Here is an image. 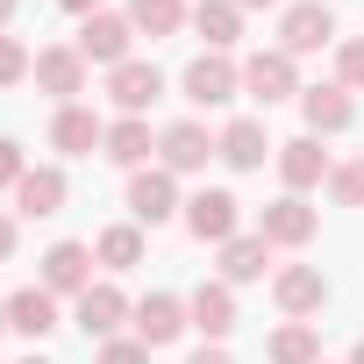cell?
<instances>
[{
  "instance_id": "obj_1",
  "label": "cell",
  "mask_w": 364,
  "mask_h": 364,
  "mask_svg": "<svg viewBox=\"0 0 364 364\" xmlns=\"http://www.w3.org/2000/svg\"><path fill=\"white\" fill-rule=\"evenodd\" d=\"M236 93H243V72H236L222 50H208V58L186 65V100H193V107H229Z\"/></svg>"
},
{
  "instance_id": "obj_2",
  "label": "cell",
  "mask_w": 364,
  "mask_h": 364,
  "mask_svg": "<svg viewBox=\"0 0 364 364\" xmlns=\"http://www.w3.org/2000/svg\"><path fill=\"white\" fill-rule=\"evenodd\" d=\"M129 36H136L129 15H86V29H79V58L114 72V65H129Z\"/></svg>"
},
{
  "instance_id": "obj_3",
  "label": "cell",
  "mask_w": 364,
  "mask_h": 364,
  "mask_svg": "<svg viewBox=\"0 0 364 364\" xmlns=\"http://www.w3.org/2000/svg\"><path fill=\"white\" fill-rule=\"evenodd\" d=\"M279 36H286V58H307V50H321V43H336V15L321 8V0H300V8H286V22H279Z\"/></svg>"
},
{
  "instance_id": "obj_4",
  "label": "cell",
  "mask_w": 364,
  "mask_h": 364,
  "mask_svg": "<svg viewBox=\"0 0 364 364\" xmlns=\"http://www.w3.org/2000/svg\"><path fill=\"white\" fill-rule=\"evenodd\" d=\"M36 86L58 93V100L72 107V93H86V58H79V43H50V50H36Z\"/></svg>"
},
{
  "instance_id": "obj_5",
  "label": "cell",
  "mask_w": 364,
  "mask_h": 364,
  "mask_svg": "<svg viewBox=\"0 0 364 364\" xmlns=\"http://www.w3.org/2000/svg\"><path fill=\"white\" fill-rule=\"evenodd\" d=\"M243 93H250V100H264V107H272V100H293V93H300L293 58H286V50H257V58L243 65Z\"/></svg>"
},
{
  "instance_id": "obj_6",
  "label": "cell",
  "mask_w": 364,
  "mask_h": 364,
  "mask_svg": "<svg viewBox=\"0 0 364 364\" xmlns=\"http://www.w3.org/2000/svg\"><path fill=\"white\" fill-rule=\"evenodd\" d=\"M186 229H193L200 243H229V236H236V193H222V186L193 193V200H186Z\"/></svg>"
},
{
  "instance_id": "obj_7",
  "label": "cell",
  "mask_w": 364,
  "mask_h": 364,
  "mask_svg": "<svg viewBox=\"0 0 364 364\" xmlns=\"http://www.w3.org/2000/svg\"><path fill=\"white\" fill-rule=\"evenodd\" d=\"M43 286L50 293H86L93 286V250L86 243H50L43 250Z\"/></svg>"
},
{
  "instance_id": "obj_8",
  "label": "cell",
  "mask_w": 364,
  "mask_h": 364,
  "mask_svg": "<svg viewBox=\"0 0 364 364\" xmlns=\"http://www.w3.org/2000/svg\"><path fill=\"white\" fill-rule=\"evenodd\" d=\"M186 314H193V328H200L208 343H222V336L236 328V293H229V279H208V286L186 300Z\"/></svg>"
},
{
  "instance_id": "obj_9",
  "label": "cell",
  "mask_w": 364,
  "mask_h": 364,
  "mask_svg": "<svg viewBox=\"0 0 364 364\" xmlns=\"http://www.w3.org/2000/svg\"><path fill=\"white\" fill-rule=\"evenodd\" d=\"M107 93H114V107H122V114H143V107L164 93V79H157V65H136V58H129V65H114V72H107Z\"/></svg>"
},
{
  "instance_id": "obj_10",
  "label": "cell",
  "mask_w": 364,
  "mask_h": 364,
  "mask_svg": "<svg viewBox=\"0 0 364 364\" xmlns=\"http://www.w3.org/2000/svg\"><path fill=\"white\" fill-rule=\"evenodd\" d=\"M272 300H279L286 314H314V307L328 300V279H321L314 264H286V272L272 279Z\"/></svg>"
},
{
  "instance_id": "obj_11",
  "label": "cell",
  "mask_w": 364,
  "mask_h": 364,
  "mask_svg": "<svg viewBox=\"0 0 364 364\" xmlns=\"http://www.w3.org/2000/svg\"><path fill=\"white\" fill-rule=\"evenodd\" d=\"M8 328H22L29 343H43V336L58 328V293H50V286H22V293L8 300Z\"/></svg>"
},
{
  "instance_id": "obj_12",
  "label": "cell",
  "mask_w": 364,
  "mask_h": 364,
  "mask_svg": "<svg viewBox=\"0 0 364 364\" xmlns=\"http://www.w3.org/2000/svg\"><path fill=\"white\" fill-rule=\"evenodd\" d=\"M157 150H164V171H200V164L215 157V136H208L200 122H171Z\"/></svg>"
},
{
  "instance_id": "obj_13",
  "label": "cell",
  "mask_w": 364,
  "mask_h": 364,
  "mask_svg": "<svg viewBox=\"0 0 364 364\" xmlns=\"http://www.w3.org/2000/svg\"><path fill=\"white\" fill-rule=\"evenodd\" d=\"M15 208H22L29 222L58 215V208H65V171H58V164H36V171H22V186H15Z\"/></svg>"
},
{
  "instance_id": "obj_14",
  "label": "cell",
  "mask_w": 364,
  "mask_h": 364,
  "mask_svg": "<svg viewBox=\"0 0 364 364\" xmlns=\"http://www.w3.org/2000/svg\"><path fill=\"white\" fill-rule=\"evenodd\" d=\"M129 208H136V222H171L178 215V193H171V171H136L129 178Z\"/></svg>"
},
{
  "instance_id": "obj_15",
  "label": "cell",
  "mask_w": 364,
  "mask_h": 364,
  "mask_svg": "<svg viewBox=\"0 0 364 364\" xmlns=\"http://www.w3.org/2000/svg\"><path fill=\"white\" fill-rule=\"evenodd\" d=\"M279 171H286L293 193H307V186H321V178H328V150H321L314 136H293V143H279Z\"/></svg>"
},
{
  "instance_id": "obj_16",
  "label": "cell",
  "mask_w": 364,
  "mask_h": 364,
  "mask_svg": "<svg viewBox=\"0 0 364 364\" xmlns=\"http://www.w3.org/2000/svg\"><path fill=\"white\" fill-rule=\"evenodd\" d=\"M178 328H186V307H178L171 293H150V300L136 307V343H143V350H157V343H171Z\"/></svg>"
},
{
  "instance_id": "obj_17",
  "label": "cell",
  "mask_w": 364,
  "mask_h": 364,
  "mask_svg": "<svg viewBox=\"0 0 364 364\" xmlns=\"http://www.w3.org/2000/svg\"><path fill=\"white\" fill-rule=\"evenodd\" d=\"M300 114H307L314 136L350 129V86H307V93H300Z\"/></svg>"
},
{
  "instance_id": "obj_18",
  "label": "cell",
  "mask_w": 364,
  "mask_h": 364,
  "mask_svg": "<svg viewBox=\"0 0 364 364\" xmlns=\"http://www.w3.org/2000/svg\"><path fill=\"white\" fill-rule=\"evenodd\" d=\"M50 143H58L65 157H86L93 143H107V129H100V114H93V107H58V122H50Z\"/></svg>"
},
{
  "instance_id": "obj_19",
  "label": "cell",
  "mask_w": 364,
  "mask_h": 364,
  "mask_svg": "<svg viewBox=\"0 0 364 364\" xmlns=\"http://www.w3.org/2000/svg\"><path fill=\"white\" fill-rule=\"evenodd\" d=\"M264 243H307L314 236V208L300 200V193H286V200H272L264 208V229H257Z\"/></svg>"
},
{
  "instance_id": "obj_20",
  "label": "cell",
  "mask_w": 364,
  "mask_h": 364,
  "mask_svg": "<svg viewBox=\"0 0 364 364\" xmlns=\"http://www.w3.org/2000/svg\"><path fill=\"white\" fill-rule=\"evenodd\" d=\"M215 150H222V157H229L236 171H257L272 143H264V122H250V114H243V122H229V129L215 136Z\"/></svg>"
},
{
  "instance_id": "obj_21",
  "label": "cell",
  "mask_w": 364,
  "mask_h": 364,
  "mask_svg": "<svg viewBox=\"0 0 364 364\" xmlns=\"http://www.w3.org/2000/svg\"><path fill=\"white\" fill-rule=\"evenodd\" d=\"M264 264H272V243H264V236H229V243H222V279H229V286L264 279Z\"/></svg>"
},
{
  "instance_id": "obj_22",
  "label": "cell",
  "mask_w": 364,
  "mask_h": 364,
  "mask_svg": "<svg viewBox=\"0 0 364 364\" xmlns=\"http://www.w3.org/2000/svg\"><path fill=\"white\" fill-rule=\"evenodd\" d=\"M122 314H129V300H122L114 286H86V293H79V328H86V336H114Z\"/></svg>"
},
{
  "instance_id": "obj_23",
  "label": "cell",
  "mask_w": 364,
  "mask_h": 364,
  "mask_svg": "<svg viewBox=\"0 0 364 364\" xmlns=\"http://www.w3.org/2000/svg\"><path fill=\"white\" fill-rule=\"evenodd\" d=\"M193 29L208 36V50H229V43L243 36V8H236V0H200V8H193Z\"/></svg>"
},
{
  "instance_id": "obj_24",
  "label": "cell",
  "mask_w": 364,
  "mask_h": 364,
  "mask_svg": "<svg viewBox=\"0 0 364 364\" xmlns=\"http://www.w3.org/2000/svg\"><path fill=\"white\" fill-rule=\"evenodd\" d=\"M129 22L143 36H178V22H186V0H129Z\"/></svg>"
},
{
  "instance_id": "obj_25",
  "label": "cell",
  "mask_w": 364,
  "mask_h": 364,
  "mask_svg": "<svg viewBox=\"0 0 364 364\" xmlns=\"http://www.w3.org/2000/svg\"><path fill=\"white\" fill-rule=\"evenodd\" d=\"M107 157H114V164H143V157H150V122H143V114H122V122L107 129Z\"/></svg>"
},
{
  "instance_id": "obj_26",
  "label": "cell",
  "mask_w": 364,
  "mask_h": 364,
  "mask_svg": "<svg viewBox=\"0 0 364 364\" xmlns=\"http://www.w3.org/2000/svg\"><path fill=\"white\" fill-rule=\"evenodd\" d=\"M272 364H314V328L307 321H286L272 336Z\"/></svg>"
},
{
  "instance_id": "obj_27",
  "label": "cell",
  "mask_w": 364,
  "mask_h": 364,
  "mask_svg": "<svg viewBox=\"0 0 364 364\" xmlns=\"http://www.w3.org/2000/svg\"><path fill=\"white\" fill-rule=\"evenodd\" d=\"M100 264H114V272L143 264V236H136V229H107V236H100Z\"/></svg>"
},
{
  "instance_id": "obj_28",
  "label": "cell",
  "mask_w": 364,
  "mask_h": 364,
  "mask_svg": "<svg viewBox=\"0 0 364 364\" xmlns=\"http://www.w3.org/2000/svg\"><path fill=\"white\" fill-rule=\"evenodd\" d=\"M336 200H343V208H364V157L336 171Z\"/></svg>"
},
{
  "instance_id": "obj_29",
  "label": "cell",
  "mask_w": 364,
  "mask_h": 364,
  "mask_svg": "<svg viewBox=\"0 0 364 364\" xmlns=\"http://www.w3.org/2000/svg\"><path fill=\"white\" fill-rule=\"evenodd\" d=\"M336 86H364V43H343L336 50Z\"/></svg>"
},
{
  "instance_id": "obj_30",
  "label": "cell",
  "mask_w": 364,
  "mask_h": 364,
  "mask_svg": "<svg viewBox=\"0 0 364 364\" xmlns=\"http://www.w3.org/2000/svg\"><path fill=\"white\" fill-rule=\"evenodd\" d=\"M22 72H29V50H22L15 36H0V86H15Z\"/></svg>"
},
{
  "instance_id": "obj_31",
  "label": "cell",
  "mask_w": 364,
  "mask_h": 364,
  "mask_svg": "<svg viewBox=\"0 0 364 364\" xmlns=\"http://www.w3.org/2000/svg\"><path fill=\"white\" fill-rule=\"evenodd\" d=\"M0 186H22V150L0 136Z\"/></svg>"
},
{
  "instance_id": "obj_32",
  "label": "cell",
  "mask_w": 364,
  "mask_h": 364,
  "mask_svg": "<svg viewBox=\"0 0 364 364\" xmlns=\"http://www.w3.org/2000/svg\"><path fill=\"white\" fill-rule=\"evenodd\" d=\"M100 364H150V350H143V343H107Z\"/></svg>"
},
{
  "instance_id": "obj_33",
  "label": "cell",
  "mask_w": 364,
  "mask_h": 364,
  "mask_svg": "<svg viewBox=\"0 0 364 364\" xmlns=\"http://www.w3.org/2000/svg\"><path fill=\"white\" fill-rule=\"evenodd\" d=\"M186 364H229V350H193Z\"/></svg>"
},
{
  "instance_id": "obj_34",
  "label": "cell",
  "mask_w": 364,
  "mask_h": 364,
  "mask_svg": "<svg viewBox=\"0 0 364 364\" xmlns=\"http://www.w3.org/2000/svg\"><path fill=\"white\" fill-rule=\"evenodd\" d=\"M58 8H72V15H100V0H58Z\"/></svg>"
},
{
  "instance_id": "obj_35",
  "label": "cell",
  "mask_w": 364,
  "mask_h": 364,
  "mask_svg": "<svg viewBox=\"0 0 364 364\" xmlns=\"http://www.w3.org/2000/svg\"><path fill=\"white\" fill-rule=\"evenodd\" d=\"M8 250H15V222H8V215H0V257H8Z\"/></svg>"
},
{
  "instance_id": "obj_36",
  "label": "cell",
  "mask_w": 364,
  "mask_h": 364,
  "mask_svg": "<svg viewBox=\"0 0 364 364\" xmlns=\"http://www.w3.org/2000/svg\"><path fill=\"white\" fill-rule=\"evenodd\" d=\"M236 8H279V0H236Z\"/></svg>"
},
{
  "instance_id": "obj_37",
  "label": "cell",
  "mask_w": 364,
  "mask_h": 364,
  "mask_svg": "<svg viewBox=\"0 0 364 364\" xmlns=\"http://www.w3.org/2000/svg\"><path fill=\"white\" fill-rule=\"evenodd\" d=\"M8 15H15V0H0V22H8Z\"/></svg>"
},
{
  "instance_id": "obj_38",
  "label": "cell",
  "mask_w": 364,
  "mask_h": 364,
  "mask_svg": "<svg viewBox=\"0 0 364 364\" xmlns=\"http://www.w3.org/2000/svg\"><path fill=\"white\" fill-rule=\"evenodd\" d=\"M350 364H364V343H357V350H350Z\"/></svg>"
},
{
  "instance_id": "obj_39",
  "label": "cell",
  "mask_w": 364,
  "mask_h": 364,
  "mask_svg": "<svg viewBox=\"0 0 364 364\" xmlns=\"http://www.w3.org/2000/svg\"><path fill=\"white\" fill-rule=\"evenodd\" d=\"M0 328H8V300H0Z\"/></svg>"
},
{
  "instance_id": "obj_40",
  "label": "cell",
  "mask_w": 364,
  "mask_h": 364,
  "mask_svg": "<svg viewBox=\"0 0 364 364\" xmlns=\"http://www.w3.org/2000/svg\"><path fill=\"white\" fill-rule=\"evenodd\" d=\"M22 364H50V357H22Z\"/></svg>"
}]
</instances>
